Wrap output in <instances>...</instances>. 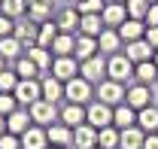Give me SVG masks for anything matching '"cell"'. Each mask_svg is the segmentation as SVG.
<instances>
[{
    "instance_id": "obj_24",
    "label": "cell",
    "mask_w": 158,
    "mask_h": 149,
    "mask_svg": "<svg viewBox=\"0 0 158 149\" xmlns=\"http://www.w3.org/2000/svg\"><path fill=\"white\" fill-rule=\"evenodd\" d=\"M113 125H116L118 131H125V128H131V125H137V110H134V107H128V104L113 107Z\"/></svg>"
},
{
    "instance_id": "obj_46",
    "label": "cell",
    "mask_w": 158,
    "mask_h": 149,
    "mask_svg": "<svg viewBox=\"0 0 158 149\" xmlns=\"http://www.w3.org/2000/svg\"><path fill=\"white\" fill-rule=\"evenodd\" d=\"M0 70H6V58L0 55Z\"/></svg>"
},
{
    "instance_id": "obj_30",
    "label": "cell",
    "mask_w": 158,
    "mask_h": 149,
    "mask_svg": "<svg viewBox=\"0 0 158 149\" xmlns=\"http://www.w3.org/2000/svg\"><path fill=\"white\" fill-rule=\"evenodd\" d=\"M98 146L100 149H118V146H122V131H118L116 125L100 128L98 131Z\"/></svg>"
},
{
    "instance_id": "obj_49",
    "label": "cell",
    "mask_w": 158,
    "mask_h": 149,
    "mask_svg": "<svg viewBox=\"0 0 158 149\" xmlns=\"http://www.w3.org/2000/svg\"><path fill=\"white\" fill-rule=\"evenodd\" d=\"M67 3H79V0H67Z\"/></svg>"
},
{
    "instance_id": "obj_40",
    "label": "cell",
    "mask_w": 158,
    "mask_h": 149,
    "mask_svg": "<svg viewBox=\"0 0 158 149\" xmlns=\"http://www.w3.org/2000/svg\"><path fill=\"white\" fill-rule=\"evenodd\" d=\"M0 149H21V137H19V134H9V131H6V134L0 137Z\"/></svg>"
},
{
    "instance_id": "obj_8",
    "label": "cell",
    "mask_w": 158,
    "mask_h": 149,
    "mask_svg": "<svg viewBox=\"0 0 158 149\" xmlns=\"http://www.w3.org/2000/svg\"><path fill=\"white\" fill-rule=\"evenodd\" d=\"M125 85L122 82H116V79H103L98 85V100H103V104H110V107H118V104H125Z\"/></svg>"
},
{
    "instance_id": "obj_6",
    "label": "cell",
    "mask_w": 158,
    "mask_h": 149,
    "mask_svg": "<svg viewBox=\"0 0 158 149\" xmlns=\"http://www.w3.org/2000/svg\"><path fill=\"white\" fill-rule=\"evenodd\" d=\"M27 110H31L34 125H40V128H49V125H55V119H58V107H55L52 100H46V97H40L37 104H31Z\"/></svg>"
},
{
    "instance_id": "obj_20",
    "label": "cell",
    "mask_w": 158,
    "mask_h": 149,
    "mask_svg": "<svg viewBox=\"0 0 158 149\" xmlns=\"http://www.w3.org/2000/svg\"><path fill=\"white\" fill-rule=\"evenodd\" d=\"M100 55V46H98V37H85V34H76V52L73 58L76 61H88V58Z\"/></svg>"
},
{
    "instance_id": "obj_39",
    "label": "cell",
    "mask_w": 158,
    "mask_h": 149,
    "mask_svg": "<svg viewBox=\"0 0 158 149\" xmlns=\"http://www.w3.org/2000/svg\"><path fill=\"white\" fill-rule=\"evenodd\" d=\"M15 85H19L15 70H0V92H15Z\"/></svg>"
},
{
    "instance_id": "obj_22",
    "label": "cell",
    "mask_w": 158,
    "mask_h": 149,
    "mask_svg": "<svg viewBox=\"0 0 158 149\" xmlns=\"http://www.w3.org/2000/svg\"><path fill=\"white\" fill-rule=\"evenodd\" d=\"M24 55L31 58L34 64L40 67V73L46 76V73H52V61H55V55H52V49H43V46H31Z\"/></svg>"
},
{
    "instance_id": "obj_19",
    "label": "cell",
    "mask_w": 158,
    "mask_h": 149,
    "mask_svg": "<svg viewBox=\"0 0 158 149\" xmlns=\"http://www.w3.org/2000/svg\"><path fill=\"white\" fill-rule=\"evenodd\" d=\"M125 55L131 58L134 64H140V61H152V58H155V49L143 37V40H134V43H125Z\"/></svg>"
},
{
    "instance_id": "obj_41",
    "label": "cell",
    "mask_w": 158,
    "mask_h": 149,
    "mask_svg": "<svg viewBox=\"0 0 158 149\" xmlns=\"http://www.w3.org/2000/svg\"><path fill=\"white\" fill-rule=\"evenodd\" d=\"M12 31H15V19H9V15L0 12V37H9Z\"/></svg>"
},
{
    "instance_id": "obj_45",
    "label": "cell",
    "mask_w": 158,
    "mask_h": 149,
    "mask_svg": "<svg viewBox=\"0 0 158 149\" xmlns=\"http://www.w3.org/2000/svg\"><path fill=\"white\" fill-rule=\"evenodd\" d=\"M6 134V116H0V137Z\"/></svg>"
},
{
    "instance_id": "obj_25",
    "label": "cell",
    "mask_w": 158,
    "mask_h": 149,
    "mask_svg": "<svg viewBox=\"0 0 158 149\" xmlns=\"http://www.w3.org/2000/svg\"><path fill=\"white\" fill-rule=\"evenodd\" d=\"M0 55L6 58V61H19L21 55H24V43H21L19 37H0Z\"/></svg>"
},
{
    "instance_id": "obj_44",
    "label": "cell",
    "mask_w": 158,
    "mask_h": 149,
    "mask_svg": "<svg viewBox=\"0 0 158 149\" xmlns=\"http://www.w3.org/2000/svg\"><path fill=\"white\" fill-rule=\"evenodd\" d=\"M143 149H158V134H146V140H143Z\"/></svg>"
},
{
    "instance_id": "obj_18",
    "label": "cell",
    "mask_w": 158,
    "mask_h": 149,
    "mask_svg": "<svg viewBox=\"0 0 158 149\" xmlns=\"http://www.w3.org/2000/svg\"><path fill=\"white\" fill-rule=\"evenodd\" d=\"M46 134H49V146H73V128L64 125V122L49 125Z\"/></svg>"
},
{
    "instance_id": "obj_51",
    "label": "cell",
    "mask_w": 158,
    "mask_h": 149,
    "mask_svg": "<svg viewBox=\"0 0 158 149\" xmlns=\"http://www.w3.org/2000/svg\"><path fill=\"white\" fill-rule=\"evenodd\" d=\"M122 3H125V0H122Z\"/></svg>"
},
{
    "instance_id": "obj_23",
    "label": "cell",
    "mask_w": 158,
    "mask_h": 149,
    "mask_svg": "<svg viewBox=\"0 0 158 149\" xmlns=\"http://www.w3.org/2000/svg\"><path fill=\"white\" fill-rule=\"evenodd\" d=\"M40 82H43V97H46V100L58 104L61 97H64V82H61L58 76L46 73V76H40Z\"/></svg>"
},
{
    "instance_id": "obj_42",
    "label": "cell",
    "mask_w": 158,
    "mask_h": 149,
    "mask_svg": "<svg viewBox=\"0 0 158 149\" xmlns=\"http://www.w3.org/2000/svg\"><path fill=\"white\" fill-rule=\"evenodd\" d=\"M158 24V0L149 6V12H146V28H155Z\"/></svg>"
},
{
    "instance_id": "obj_21",
    "label": "cell",
    "mask_w": 158,
    "mask_h": 149,
    "mask_svg": "<svg viewBox=\"0 0 158 149\" xmlns=\"http://www.w3.org/2000/svg\"><path fill=\"white\" fill-rule=\"evenodd\" d=\"M58 119L64 125H70V128H79V125L85 122V104H70V100H67V104L61 107Z\"/></svg>"
},
{
    "instance_id": "obj_31",
    "label": "cell",
    "mask_w": 158,
    "mask_h": 149,
    "mask_svg": "<svg viewBox=\"0 0 158 149\" xmlns=\"http://www.w3.org/2000/svg\"><path fill=\"white\" fill-rule=\"evenodd\" d=\"M134 79L143 82V85H152L158 79V64L155 61H140L137 67H134Z\"/></svg>"
},
{
    "instance_id": "obj_33",
    "label": "cell",
    "mask_w": 158,
    "mask_h": 149,
    "mask_svg": "<svg viewBox=\"0 0 158 149\" xmlns=\"http://www.w3.org/2000/svg\"><path fill=\"white\" fill-rule=\"evenodd\" d=\"M58 24H55V19L43 21L40 24V34H37V46H43V49H52V43H55V37H58Z\"/></svg>"
},
{
    "instance_id": "obj_28",
    "label": "cell",
    "mask_w": 158,
    "mask_h": 149,
    "mask_svg": "<svg viewBox=\"0 0 158 149\" xmlns=\"http://www.w3.org/2000/svg\"><path fill=\"white\" fill-rule=\"evenodd\" d=\"M143 140H146V131L140 125H131V128L122 131V146L118 149H143Z\"/></svg>"
},
{
    "instance_id": "obj_7",
    "label": "cell",
    "mask_w": 158,
    "mask_h": 149,
    "mask_svg": "<svg viewBox=\"0 0 158 149\" xmlns=\"http://www.w3.org/2000/svg\"><path fill=\"white\" fill-rule=\"evenodd\" d=\"M79 19H82V12L76 9V3H64L55 12V24L64 34H79Z\"/></svg>"
},
{
    "instance_id": "obj_13",
    "label": "cell",
    "mask_w": 158,
    "mask_h": 149,
    "mask_svg": "<svg viewBox=\"0 0 158 149\" xmlns=\"http://www.w3.org/2000/svg\"><path fill=\"white\" fill-rule=\"evenodd\" d=\"M37 34H40V24L34 19H19V21H15L12 37H19L21 43H24V52H27L31 46H37Z\"/></svg>"
},
{
    "instance_id": "obj_48",
    "label": "cell",
    "mask_w": 158,
    "mask_h": 149,
    "mask_svg": "<svg viewBox=\"0 0 158 149\" xmlns=\"http://www.w3.org/2000/svg\"><path fill=\"white\" fill-rule=\"evenodd\" d=\"M152 61H155V64H158V49H155V58H152Z\"/></svg>"
},
{
    "instance_id": "obj_35",
    "label": "cell",
    "mask_w": 158,
    "mask_h": 149,
    "mask_svg": "<svg viewBox=\"0 0 158 149\" xmlns=\"http://www.w3.org/2000/svg\"><path fill=\"white\" fill-rule=\"evenodd\" d=\"M0 12L19 21L27 15V0H0Z\"/></svg>"
},
{
    "instance_id": "obj_47",
    "label": "cell",
    "mask_w": 158,
    "mask_h": 149,
    "mask_svg": "<svg viewBox=\"0 0 158 149\" xmlns=\"http://www.w3.org/2000/svg\"><path fill=\"white\" fill-rule=\"evenodd\" d=\"M49 149H70V146H49Z\"/></svg>"
},
{
    "instance_id": "obj_11",
    "label": "cell",
    "mask_w": 158,
    "mask_h": 149,
    "mask_svg": "<svg viewBox=\"0 0 158 149\" xmlns=\"http://www.w3.org/2000/svg\"><path fill=\"white\" fill-rule=\"evenodd\" d=\"M125 104L134 107V110H143L152 104V85H143V82H134L128 92H125Z\"/></svg>"
},
{
    "instance_id": "obj_38",
    "label": "cell",
    "mask_w": 158,
    "mask_h": 149,
    "mask_svg": "<svg viewBox=\"0 0 158 149\" xmlns=\"http://www.w3.org/2000/svg\"><path fill=\"white\" fill-rule=\"evenodd\" d=\"M19 110V100L12 92H0V116H9V113Z\"/></svg>"
},
{
    "instance_id": "obj_16",
    "label": "cell",
    "mask_w": 158,
    "mask_h": 149,
    "mask_svg": "<svg viewBox=\"0 0 158 149\" xmlns=\"http://www.w3.org/2000/svg\"><path fill=\"white\" fill-rule=\"evenodd\" d=\"M21 149H49V134L40 125H31V128L21 134Z\"/></svg>"
},
{
    "instance_id": "obj_27",
    "label": "cell",
    "mask_w": 158,
    "mask_h": 149,
    "mask_svg": "<svg viewBox=\"0 0 158 149\" xmlns=\"http://www.w3.org/2000/svg\"><path fill=\"white\" fill-rule=\"evenodd\" d=\"M137 125L146 134H158V107H143V110H137Z\"/></svg>"
},
{
    "instance_id": "obj_37",
    "label": "cell",
    "mask_w": 158,
    "mask_h": 149,
    "mask_svg": "<svg viewBox=\"0 0 158 149\" xmlns=\"http://www.w3.org/2000/svg\"><path fill=\"white\" fill-rule=\"evenodd\" d=\"M103 6H106V0H79L76 3V9L82 12V15H100Z\"/></svg>"
},
{
    "instance_id": "obj_36",
    "label": "cell",
    "mask_w": 158,
    "mask_h": 149,
    "mask_svg": "<svg viewBox=\"0 0 158 149\" xmlns=\"http://www.w3.org/2000/svg\"><path fill=\"white\" fill-rule=\"evenodd\" d=\"M155 0H125V9H128V19H143L146 21V12Z\"/></svg>"
},
{
    "instance_id": "obj_2",
    "label": "cell",
    "mask_w": 158,
    "mask_h": 149,
    "mask_svg": "<svg viewBox=\"0 0 158 149\" xmlns=\"http://www.w3.org/2000/svg\"><path fill=\"white\" fill-rule=\"evenodd\" d=\"M91 82L88 79H82V76H73L70 82H64V100H70V104H91Z\"/></svg>"
},
{
    "instance_id": "obj_17",
    "label": "cell",
    "mask_w": 158,
    "mask_h": 149,
    "mask_svg": "<svg viewBox=\"0 0 158 149\" xmlns=\"http://www.w3.org/2000/svg\"><path fill=\"white\" fill-rule=\"evenodd\" d=\"M55 15V0H27V19H34L37 24L49 21Z\"/></svg>"
},
{
    "instance_id": "obj_34",
    "label": "cell",
    "mask_w": 158,
    "mask_h": 149,
    "mask_svg": "<svg viewBox=\"0 0 158 149\" xmlns=\"http://www.w3.org/2000/svg\"><path fill=\"white\" fill-rule=\"evenodd\" d=\"M106 24L100 15H82L79 19V34H85V37H100V31H103Z\"/></svg>"
},
{
    "instance_id": "obj_4",
    "label": "cell",
    "mask_w": 158,
    "mask_h": 149,
    "mask_svg": "<svg viewBox=\"0 0 158 149\" xmlns=\"http://www.w3.org/2000/svg\"><path fill=\"white\" fill-rule=\"evenodd\" d=\"M79 76L88 79L91 85H100L106 79V58L94 55V58H88V61H79Z\"/></svg>"
},
{
    "instance_id": "obj_5",
    "label": "cell",
    "mask_w": 158,
    "mask_h": 149,
    "mask_svg": "<svg viewBox=\"0 0 158 149\" xmlns=\"http://www.w3.org/2000/svg\"><path fill=\"white\" fill-rule=\"evenodd\" d=\"M12 94H15L19 107H31V104H37L43 97V82L40 79H19V85H15Z\"/></svg>"
},
{
    "instance_id": "obj_29",
    "label": "cell",
    "mask_w": 158,
    "mask_h": 149,
    "mask_svg": "<svg viewBox=\"0 0 158 149\" xmlns=\"http://www.w3.org/2000/svg\"><path fill=\"white\" fill-rule=\"evenodd\" d=\"M73 52H76V34H64L61 31L55 37V43H52V55L61 58V55H73Z\"/></svg>"
},
{
    "instance_id": "obj_1",
    "label": "cell",
    "mask_w": 158,
    "mask_h": 149,
    "mask_svg": "<svg viewBox=\"0 0 158 149\" xmlns=\"http://www.w3.org/2000/svg\"><path fill=\"white\" fill-rule=\"evenodd\" d=\"M134 61L125 55V52H116V55L106 58V79H116V82H128V79H134Z\"/></svg>"
},
{
    "instance_id": "obj_26",
    "label": "cell",
    "mask_w": 158,
    "mask_h": 149,
    "mask_svg": "<svg viewBox=\"0 0 158 149\" xmlns=\"http://www.w3.org/2000/svg\"><path fill=\"white\" fill-rule=\"evenodd\" d=\"M118 34L125 43H134V40H143L146 37V21L143 19H128L122 28H118Z\"/></svg>"
},
{
    "instance_id": "obj_15",
    "label": "cell",
    "mask_w": 158,
    "mask_h": 149,
    "mask_svg": "<svg viewBox=\"0 0 158 149\" xmlns=\"http://www.w3.org/2000/svg\"><path fill=\"white\" fill-rule=\"evenodd\" d=\"M73 146L76 149H94L98 146V128L82 122L79 128H73Z\"/></svg>"
},
{
    "instance_id": "obj_14",
    "label": "cell",
    "mask_w": 158,
    "mask_h": 149,
    "mask_svg": "<svg viewBox=\"0 0 158 149\" xmlns=\"http://www.w3.org/2000/svg\"><path fill=\"white\" fill-rule=\"evenodd\" d=\"M31 125H34V119H31V110H27V107H19L15 113L6 116V131H9V134H19L21 137Z\"/></svg>"
},
{
    "instance_id": "obj_3",
    "label": "cell",
    "mask_w": 158,
    "mask_h": 149,
    "mask_svg": "<svg viewBox=\"0 0 158 149\" xmlns=\"http://www.w3.org/2000/svg\"><path fill=\"white\" fill-rule=\"evenodd\" d=\"M85 122L88 125H94V128H110L113 125V107L110 104H103V100H91L88 107H85Z\"/></svg>"
},
{
    "instance_id": "obj_50",
    "label": "cell",
    "mask_w": 158,
    "mask_h": 149,
    "mask_svg": "<svg viewBox=\"0 0 158 149\" xmlns=\"http://www.w3.org/2000/svg\"><path fill=\"white\" fill-rule=\"evenodd\" d=\"M94 149H100V146H94Z\"/></svg>"
},
{
    "instance_id": "obj_43",
    "label": "cell",
    "mask_w": 158,
    "mask_h": 149,
    "mask_svg": "<svg viewBox=\"0 0 158 149\" xmlns=\"http://www.w3.org/2000/svg\"><path fill=\"white\" fill-rule=\"evenodd\" d=\"M146 43H149L152 49H158V24L155 28H146Z\"/></svg>"
},
{
    "instance_id": "obj_10",
    "label": "cell",
    "mask_w": 158,
    "mask_h": 149,
    "mask_svg": "<svg viewBox=\"0 0 158 149\" xmlns=\"http://www.w3.org/2000/svg\"><path fill=\"white\" fill-rule=\"evenodd\" d=\"M100 19H103L106 28H122V24L128 21V9H125V3H122V0H106V6H103Z\"/></svg>"
},
{
    "instance_id": "obj_9",
    "label": "cell",
    "mask_w": 158,
    "mask_h": 149,
    "mask_svg": "<svg viewBox=\"0 0 158 149\" xmlns=\"http://www.w3.org/2000/svg\"><path fill=\"white\" fill-rule=\"evenodd\" d=\"M98 46H100V55H116V52H122L125 49V40H122V34H118V28H103L98 37Z\"/></svg>"
},
{
    "instance_id": "obj_32",
    "label": "cell",
    "mask_w": 158,
    "mask_h": 149,
    "mask_svg": "<svg viewBox=\"0 0 158 149\" xmlns=\"http://www.w3.org/2000/svg\"><path fill=\"white\" fill-rule=\"evenodd\" d=\"M12 70L19 73V79H40V76H43V73H40V67L27 55H21L19 61H12Z\"/></svg>"
},
{
    "instance_id": "obj_12",
    "label": "cell",
    "mask_w": 158,
    "mask_h": 149,
    "mask_svg": "<svg viewBox=\"0 0 158 149\" xmlns=\"http://www.w3.org/2000/svg\"><path fill=\"white\" fill-rule=\"evenodd\" d=\"M52 76H58L61 82H70L73 76H79V61L73 55H61L52 61Z\"/></svg>"
}]
</instances>
